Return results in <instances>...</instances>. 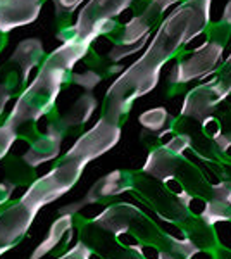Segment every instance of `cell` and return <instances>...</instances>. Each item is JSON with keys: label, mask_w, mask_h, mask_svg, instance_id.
Wrapping results in <instances>:
<instances>
[{"label": "cell", "mask_w": 231, "mask_h": 259, "mask_svg": "<svg viewBox=\"0 0 231 259\" xmlns=\"http://www.w3.org/2000/svg\"><path fill=\"white\" fill-rule=\"evenodd\" d=\"M38 209L31 204L18 200L0 212V254L14 247L26 235Z\"/></svg>", "instance_id": "9c48e42d"}, {"label": "cell", "mask_w": 231, "mask_h": 259, "mask_svg": "<svg viewBox=\"0 0 231 259\" xmlns=\"http://www.w3.org/2000/svg\"><path fill=\"white\" fill-rule=\"evenodd\" d=\"M142 173L149 175L159 182L173 178L187 190L188 195H197L209 200L212 197L214 183L204 175V171L188 159L184 154H174L164 147L150 150Z\"/></svg>", "instance_id": "277c9868"}, {"label": "cell", "mask_w": 231, "mask_h": 259, "mask_svg": "<svg viewBox=\"0 0 231 259\" xmlns=\"http://www.w3.org/2000/svg\"><path fill=\"white\" fill-rule=\"evenodd\" d=\"M200 132L205 139L209 140H216L217 137L222 135V121L219 119V116H209L207 119H204L200 123Z\"/></svg>", "instance_id": "2e32d148"}, {"label": "cell", "mask_w": 231, "mask_h": 259, "mask_svg": "<svg viewBox=\"0 0 231 259\" xmlns=\"http://www.w3.org/2000/svg\"><path fill=\"white\" fill-rule=\"evenodd\" d=\"M221 21L231 26V0L224 6V11H222V16H221Z\"/></svg>", "instance_id": "7402d4cb"}, {"label": "cell", "mask_w": 231, "mask_h": 259, "mask_svg": "<svg viewBox=\"0 0 231 259\" xmlns=\"http://www.w3.org/2000/svg\"><path fill=\"white\" fill-rule=\"evenodd\" d=\"M229 97V92L221 85L214 74H211L209 78H205V81L197 85L190 92H187L179 116L202 123L209 116L216 114L219 111L221 104Z\"/></svg>", "instance_id": "52a82bcc"}, {"label": "cell", "mask_w": 231, "mask_h": 259, "mask_svg": "<svg viewBox=\"0 0 231 259\" xmlns=\"http://www.w3.org/2000/svg\"><path fill=\"white\" fill-rule=\"evenodd\" d=\"M76 2H81V0H76Z\"/></svg>", "instance_id": "cb8c5ba5"}, {"label": "cell", "mask_w": 231, "mask_h": 259, "mask_svg": "<svg viewBox=\"0 0 231 259\" xmlns=\"http://www.w3.org/2000/svg\"><path fill=\"white\" fill-rule=\"evenodd\" d=\"M16 137H18L16 135V130H12L11 126H7V124H4V126L0 128V159L9 152Z\"/></svg>", "instance_id": "e0dca14e"}, {"label": "cell", "mask_w": 231, "mask_h": 259, "mask_svg": "<svg viewBox=\"0 0 231 259\" xmlns=\"http://www.w3.org/2000/svg\"><path fill=\"white\" fill-rule=\"evenodd\" d=\"M119 124L107 118H100V121L90 132L79 137L76 144L71 147V150L62 157V161L56 168L43 178H38L31 183L29 190L21 197V200L40 209L41 206L64 195L79 180L88 162L111 150L119 142Z\"/></svg>", "instance_id": "7a4b0ae2"}, {"label": "cell", "mask_w": 231, "mask_h": 259, "mask_svg": "<svg viewBox=\"0 0 231 259\" xmlns=\"http://www.w3.org/2000/svg\"><path fill=\"white\" fill-rule=\"evenodd\" d=\"M138 121H140L142 126L147 128L149 132H162V130H166L169 126L171 116L164 107H154V109L142 112Z\"/></svg>", "instance_id": "9a60e30c"}, {"label": "cell", "mask_w": 231, "mask_h": 259, "mask_svg": "<svg viewBox=\"0 0 231 259\" xmlns=\"http://www.w3.org/2000/svg\"><path fill=\"white\" fill-rule=\"evenodd\" d=\"M173 2H174V4H178V2L181 4V2H184V0H173Z\"/></svg>", "instance_id": "603a6c76"}, {"label": "cell", "mask_w": 231, "mask_h": 259, "mask_svg": "<svg viewBox=\"0 0 231 259\" xmlns=\"http://www.w3.org/2000/svg\"><path fill=\"white\" fill-rule=\"evenodd\" d=\"M12 189H14V185H11V183H0V204L11 197Z\"/></svg>", "instance_id": "44dd1931"}, {"label": "cell", "mask_w": 231, "mask_h": 259, "mask_svg": "<svg viewBox=\"0 0 231 259\" xmlns=\"http://www.w3.org/2000/svg\"><path fill=\"white\" fill-rule=\"evenodd\" d=\"M88 44L90 41L85 40L69 41L68 45L56 50L50 56V59L45 62L43 69L36 76V80L33 81V85L18 100L14 111H12V114L6 123L7 126L16 130L19 124L26 123L29 119H38L43 112H47L52 107L54 100L57 97L59 85L62 83L64 71L83 56Z\"/></svg>", "instance_id": "3957f363"}, {"label": "cell", "mask_w": 231, "mask_h": 259, "mask_svg": "<svg viewBox=\"0 0 231 259\" xmlns=\"http://www.w3.org/2000/svg\"><path fill=\"white\" fill-rule=\"evenodd\" d=\"M133 177H135V171H119V169L112 171L107 177L99 180V182L88 190L85 199L79 200L76 206L64 207L62 212L78 211V209H81L83 206H86V204H94L106 197H114V195H119V194H123V192H129L133 187Z\"/></svg>", "instance_id": "30bf717a"}, {"label": "cell", "mask_w": 231, "mask_h": 259, "mask_svg": "<svg viewBox=\"0 0 231 259\" xmlns=\"http://www.w3.org/2000/svg\"><path fill=\"white\" fill-rule=\"evenodd\" d=\"M211 7L212 0H184L162 21L144 56L107 90L102 118L117 123L128 114L136 99L157 87L164 64L178 57L188 41L204 35L211 26Z\"/></svg>", "instance_id": "6da1fadb"}, {"label": "cell", "mask_w": 231, "mask_h": 259, "mask_svg": "<svg viewBox=\"0 0 231 259\" xmlns=\"http://www.w3.org/2000/svg\"><path fill=\"white\" fill-rule=\"evenodd\" d=\"M202 220L205 223L212 225V227H216L221 221H229L231 223V200H207V207H205V212L202 214Z\"/></svg>", "instance_id": "5bb4252c"}, {"label": "cell", "mask_w": 231, "mask_h": 259, "mask_svg": "<svg viewBox=\"0 0 231 259\" xmlns=\"http://www.w3.org/2000/svg\"><path fill=\"white\" fill-rule=\"evenodd\" d=\"M71 218H73V216H62V218H59L56 223L52 225V228H50L49 237L35 249V252L31 254L29 259H40V257H43L45 254L52 252L57 245L68 244L71 240V237H73V220Z\"/></svg>", "instance_id": "7c38bea8"}, {"label": "cell", "mask_w": 231, "mask_h": 259, "mask_svg": "<svg viewBox=\"0 0 231 259\" xmlns=\"http://www.w3.org/2000/svg\"><path fill=\"white\" fill-rule=\"evenodd\" d=\"M205 40L192 50H181L176 57V64L169 74V83L174 89L183 87L193 80H205L219 68L224 49L228 47L226 41L216 36L204 33Z\"/></svg>", "instance_id": "5b68a950"}, {"label": "cell", "mask_w": 231, "mask_h": 259, "mask_svg": "<svg viewBox=\"0 0 231 259\" xmlns=\"http://www.w3.org/2000/svg\"><path fill=\"white\" fill-rule=\"evenodd\" d=\"M59 147H61V135L59 133H49L35 145H31V149L24 154V161L29 166H38L41 162L54 159L59 154Z\"/></svg>", "instance_id": "4fadbf2b"}, {"label": "cell", "mask_w": 231, "mask_h": 259, "mask_svg": "<svg viewBox=\"0 0 231 259\" xmlns=\"http://www.w3.org/2000/svg\"><path fill=\"white\" fill-rule=\"evenodd\" d=\"M178 228H179V232L183 233V237H187L200 252L207 254V256L216 250L217 245H221L216 227L205 223L202 218L190 216V218L184 221L183 225H179Z\"/></svg>", "instance_id": "8fae6325"}, {"label": "cell", "mask_w": 231, "mask_h": 259, "mask_svg": "<svg viewBox=\"0 0 231 259\" xmlns=\"http://www.w3.org/2000/svg\"><path fill=\"white\" fill-rule=\"evenodd\" d=\"M212 74L217 78V80H219L221 85L231 94V54L228 56V59L222 62V64L216 71H214Z\"/></svg>", "instance_id": "ac0fdd59"}, {"label": "cell", "mask_w": 231, "mask_h": 259, "mask_svg": "<svg viewBox=\"0 0 231 259\" xmlns=\"http://www.w3.org/2000/svg\"><path fill=\"white\" fill-rule=\"evenodd\" d=\"M211 259H231V249L226 247V245H217L216 250L212 254H209Z\"/></svg>", "instance_id": "ffe728a7"}, {"label": "cell", "mask_w": 231, "mask_h": 259, "mask_svg": "<svg viewBox=\"0 0 231 259\" xmlns=\"http://www.w3.org/2000/svg\"><path fill=\"white\" fill-rule=\"evenodd\" d=\"M90 257H91L90 247L86 244H83V242H78L76 247H73L69 252H66L64 256L59 259H90Z\"/></svg>", "instance_id": "d6986e66"}, {"label": "cell", "mask_w": 231, "mask_h": 259, "mask_svg": "<svg viewBox=\"0 0 231 259\" xmlns=\"http://www.w3.org/2000/svg\"><path fill=\"white\" fill-rule=\"evenodd\" d=\"M131 4L133 0H90L78 19L76 40H94V36L104 31L106 24L111 23L112 18L119 16Z\"/></svg>", "instance_id": "ba28073f"}, {"label": "cell", "mask_w": 231, "mask_h": 259, "mask_svg": "<svg viewBox=\"0 0 231 259\" xmlns=\"http://www.w3.org/2000/svg\"><path fill=\"white\" fill-rule=\"evenodd\" d=\"M129 192H131L140 202L149 206L159 218L167 221V223H173L174 227L183 225L184 221L192 216L187 207L183 206L181 200L176 197L174 194H171V192L164 187L162 182L142 173V171H135L133 187Z\"/></svg>", "instance_id": "8992f818"}]
</instances>
